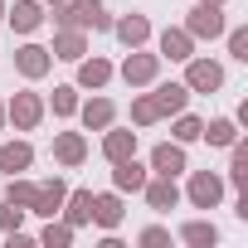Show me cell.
<instances>
[{
  "mask_svg": "<svg viewBox=\"0 0 248 248\" xmlns=\"http://www.w3.org/2000/svg\"><path fill=\"white\" fill-rule=\"evenodd\" d=\"M63 224H73V229H83V224H93V190H68V200H63Z\"/></svg>",
  "mask_w": 248,
  "mask_h": 248,
  "instance_id": "22",
  "label": "cell"
},
{
  "mask_svg": "<svg viewBox=\"0 0 248 248\" xmlns=\"http://www.w3.org/2000/svg\"><path fill=\"white\" fill-rule=\"evenodd\" d=\"M73 233H78L73 224H59V219H49V224H44V233H39V243H49V248H68V243H73Z\"/></svg>",
  "mask_w": 248,
  "mask_h": 248,
  "instance_id": "31",
  "label": "cell"
},
{
  "mask_svg": "<svg viewBox=\"0 0 248 248\" xmlns=\"http://www.w3.org/2000/svg\"><path fill=\"white\" fill-rule=\"evenodd\" d=\"M10 127V122H5V97H0V132H5Z\"/></svg>",
  "mask_w": 248,
  "mask_h": 248,
  "instance_id": "35",
  "label": "cell"
},
{
  "mask_svg": "<svg viewBox=\"0 0 248 248\" xmlns=\"http://www.w3.org/2000/svg\"><path fill=\"white\" fill-rule=\"evenodd\" d=\"M5 20L15 25V34H34L49 15H44V0H15V5H5Z\"/></svg>",
  "mask_w": 248,
  "mask_h": 248,
  "instance_id": "12",
  "label": "cell"
},
{
  "mask_svg": "<svg viewBox=\"0 0 248 248\" xmlns=\"http://www.w3.org/2000/svg\"><path fill=\"white\" fill-rule=\"evenodd\" d=\"M224 39H229V59L248 63V25H238V30H224Z\"/></svg>",
  "mask_w": 248,
  "mask_h": 248,
  "instance_id": "32",
  "label": "cell"
},
{
  "mask_svg": "<svg viewBox=\"0 0 248 248\" xmlns=\"http://www.w3.org/2000/svg\"><path fill=\"white\" fill-rule=\"evenodd\" d=\"M156 122H161V107H156V97H151V93L132 97V127H156Z\"/></svg>",
  "mask_w": 248,
  "mask_h": 248,
  "instance_id": "29",
  "label": "cell"
},
{
  "mask_svg": "<svg viewBox=\"0 0 248 248\" xmlns=\"http://www.w3.org/2000/svg\"><path fill=\"white\" fill-rule=\"evenodd\" d=\"M137 243H146V248H161V243H170V229H161V224H146V229L137 233Z\"/></svg>",
  "mask_w": 248,
  "mask_h": 248,
  "instance_id": "34",
  "label": "cell"
},
{
  "mask_svg": "<svg viewBox=\"0 0 248 248\" xmlns=\"http://www.w3.org/2000/svg\"><path fill=\"white\" fill-rule=\"evenodd\" d=\"M5 122H10L15 132H34L39 122H44V97L39 93H15L5 102Z\"/></svg>",
  "mask_w": 248,
  "mask_h": 248,
  "instance_id": "2",
  "label": "cell"
},
{
  "mask_svg": "<svg viewBox=\"0 0 248 248\" xmlns=\"http://www.w3.org/2000/svg\"><path fill=\"white\" fill-rule=\"evenodd\" d=\"M112 34L122 39V49H146V39H151V20L146 15H122V20H112Z\"/></svg>",
  "mask_w": 248,
  "mask_h": 248,
  "instance_id": "10",
  "label": "cell"
},
{
  "mask_svg": "<svg viewBox=\"0 0 248 248\" xmlns=\"http://www.w3.org/2000/svg\"><path fill=\"white\" fill-rule=\"evenodd\" d=\"M185 88H190V93H219V88H224V63L190 54V59H185Z\"/></svg>",
  "mask_w": 248,
  "mask_h": 248,
  "instance_id": "4",
  "label": "cell"
},
{
  "mask_svg": "<svg viewBox=\"0 0 248 248\" xmlns=\"http://www.w3.org/2000/svg\"><path fill=\"white\" fill-rule=\"evenodd\" d=\"M54 161L68 166V170H78V166L88 161V137H83V132H59V137H54Z\"/></svg>",
  "mask_w": 248,
  "mask_h": 248,
  "instance_id": "13",
  "label": "cell"
},
{
  "mask_svg": "<svg viewBox=\"0 0 248 248\" xmlns=\"http://www.w3.org/2000/svg\"><path fill=\"white\" fill-rule=\"evenodd\" d=\"M180 170H185V146L180 141L151 146V175H180Z\"/></svg>",
  "mask_w": 248,
  "mask_h": 248,
  "instance_id": "18",
  "label": "cell"
},
{
  "mask_svg": "<svg viewBox=\"0 0 248 248\" xmlns=\"http://www.w3.org/2000/svg\"><path fill=\"white\" fill-rule=\"evenodd\" d=\"M34 166V146L30 141H5L0 146V175H20Z\"/></svg>",
  "mask_w": 248,
  "mask_h": 248,
  "instance_id": "21",
  "label": "cell"
},
{
  "mask_svg": "<svg viewBox=\"0 0 248 248\" xmlns=\"http://www.w3.org/2000/svg\"><path fill=\"white\" fill-rule=\"evenodd\" d=\"M20 224H25V209L10 204V200H0V233H15Z\"/></svg>",
  "mask_w": 248,
  "mask_h": 248,
  "instance_id": "33",
  "label": "cell"
},
{
  "mask_svg": "<svg viewBox=\"0 0 248 248\" xmlns=\"http://www.w3.org/2000/svg\"><path fill=\"white\" fill-rule=\"evenodd\" d=\"M185 30H190V39L200 44V39H219L229 25H224V5H195L190 15H185Z\"/></svg>",
  "mask_w": 248,
  "mask_h": 248,
  "instance_id": "5",
  "label": "cell"
},
{
  "mask_svg": "<svg viewBox=\"0 0 248 248\" xmlns=\"http://www.w3.org/2000/svg\"><path fill=\"white\" fill-rule=\"evenodd\" d=\"M49 54H54V59H63V63H78V59L88 54V30H59Z\"/></svg>",
  "mask_w": 248,
  "mask_h": 248,
  "instance_id": "20",
  "label": "cell"
},
{
  "mask_svg": "<svg viewBox=\"0 0 248 248\" xmlns=\"http://www.w3.org/2000/svg\"><path fill=\"white\" fill-rule=\"evenodd\" d=\"M44 5H63V0H44Z\"/></svg>",
  "mask_w": 248,
  "mask_h": 248,
  "instance_id": "38",
  "label": "cell"
},
{
  "mask_svg": "<svg viewBox=\"0 0 248 248\" xmlns=\"http://www.w3.org/2000/svg\"><path fill=\"white\" fill-rule=\"evenodd\" d=\"M200 132H204V122H200L195 112H175V127H170V137H175L180 146H190V141H200Z\"/></svg>",
  "mask_w": 248,
  "mask_h": 248,
  "instance_id": "28",
  "label": "cell"
},
{
  "mask_svg": "<svg viewBox=\"0 0 248 248\" xmlns=\"http://www.w3.org/2000/svg\"><path fill=\"white\" fill-rule=\"evenodd\" d=\"M156 49H161V59L185 63V59L195 54V39H190V30H185V25H170V30H161V34H156Z\"/></svg>",
  "mask_w": 248,
  "mask_h": 248,
  "instance_id": "8",
  "label": "cell"
},
{
  "mask_svg": "<svg viewBox=\"0 0 248 248\" xmlns=\"http://www.w3.org/2000/svg\"><path fill=\"white\" fill-rule=\"evenodd\" d=\"M15 68H20V78L39 83V78L54 68V54H49L44 44H20V49H15Z\"/></svg>",
  "mask_w": 248,
  "mask_h": 248,
  "instance_id": "7",
  "label": "cell"
},
{
  "mask_svg": "<svg viewBox=\"0 0 248 248\" xmlns=\"http://www.w3.org/2000/svg\"><path fill=\"white\" fill-rule=\"evenodd\" d=\"M141 195H146V204H151V209H161V214L180 204V185H175V175H146Z\"/></svg>",
  "mask_w": 248,
  "mask_h": 248,
  "instance_id": "9",
  "label": "cell"
},
{
  "mask_svg": "<svg viewBox=\"0 0 248 248\" xmlns=\"http://www.w3.org/2000/svg\"><path fill=\"white\" fill-rule=\"evenodd\" d=\"M200 5H229V0H200Z\"/></svg>",
  "mask_w": 248,
  "mask_h": 248,
  "instance_id": "36",
  "label": "cell"
},
{
  "mask_svg": "<svg viewBox=\"0 0 248 248\" xmlns=\"http://www.w3.org/2000/svg\"><path fill=\"white\" fill-rule=\"evenodd\" d=\"M185 195H190L195 209H214V204L224 200V175H214V170H190Z\"/></svg>",
  "mask_w": 248,
  "mask_h": 248,
  "instance_id": "6",
  "label": "cell"
},
{
  "mask_svg": "<svg viewBox=\"0 0 248 248\" xmlns=\"http://www.w3.org/2000/svg\"><path fill=\"white\" fill-rule=\"evenodd\" d=\"M229 185L233 190H248V146L243 141L229 146Z\"/></svg>",
  "mask_w": 248,
  "mask_h": 248,
  "instance_id": "26",
  "label": "cell"
},
{
  "mask_svg": "<svg viewBox=\"0 0 248 248\" xmlns=\"http://www.w3.org/2000/svg\"><path fill=\"white\" fill-rule=\"evenodd\" d=\"M200 137H204L209 146H224V151H229V146L238 141V122H233V117H214V122H204Z\"/></svg>",
  "mask_w": 248,
  "mask_h": 248,
  "instance_id": "25",
  "label": "cell"
},
{
  "mask_svg": "<svg viewBox=\"0 0 248 248\" xmlns=\"http://www.w3.org/2000/svg\"><path fill=\"white\" fill-rule=\"evenodd\" d=\"M49 107H54V117H73L78 112V83H59L54 97H49Z\"/></svg>",
  "mask_w": 248,
  "mask_h": 248,
  "instance_id": "30",
  "label": "cell"
},
{
  "mask_svg": "<svg viewBox=\"0 0 248 248\" xmlns=\"http://www.w3.org/2000/svg\"><path fill=\"white\" fill-rule=\"evenodd\" d=\"M151 97H156L161 117H175V112H185V102H190V88H185V83H161Z\"/></svg>",
  "mask_w": 248,
  "mask_h": 248,
  "instance_id": "23",
  "label": "cell"
},
{
  "mask_svg": "<svg viewBox=\"0 0 248 248\" xmlns=\"http://www.w3.org/2000/svg\"><path fill=\"white\" fill-rule=\"evenodd\" d=\"M0 25H5V0H0Z\"/></svg>",
  "mask_w": 248,
  "mask_h": 248,
  "instance_id": "37",
  "label": "cell"
},
{
  "mask_svg": "<svg viewBox=\"0 0 248 248\" xmlns=\"http://www.w3.org/2000/svg\"><path fill=\"white\" fill-rule=\"evenodd\" d=\"M122 78H127V88H151L161 78V54L127 49V59H122Z\"/></svg>",
  "mask_w": 248,
  "mask_h": 248,
  "instance_id": "3",
  "label": "cell"
},
{
  "mask_svg": "<svg viewBox=\"0 0 248 248\" xmlns=\"http://www.w3.org/2000/svg\"><path fill=\"white\" fill-rule=\"evenodd\" d=\"M127 209H122V190H107V195H93V224L97 229H122Z\"/></svg>",
  "mask_w": 248,
  "mask_h": 248,
  "instance_id": "15",
  "label": "cell"
},
{
  "mask_svg": "<svg viewBox=\"0 0 248 248\" xmlns=\"http://www.w3.org/2000/svg\"><path fill=\"white\" fill-rule=\"evenodd\" d=\"M102 156H107V161H127V156H137V132L112 122V127L102 132Z\"/></svg>",
  "mask_w": 248,
  "mask_h": 248,
  "instance_id": "16",
  "label": "cell"
},
{
  "mask_svg": "<svg viewBox=\"0 0 248 248\" xmlns=\"http://www.w3.org/2000/svg\"><path fill=\"white\" fill-rule=\"evenodd\" d=\"M59 30H112V15L102 10V0H63V5H54L49 15Z\"/></svg>",
  "mask_w": 248,
  "mask_h": 248,
  "instance_id": "1",
  "label": "cell"
},
{
  "mask_svg": "<svg viewBox=\"0 0 248 248\" xmlns=\"http://www.w3.org/2000/svg\"><path fill=\"white\" fill-rule=\"evenodd\" d=\"M78 117H83L88 132H107L117 122V102L112 97H88V102H78Z\"/></svg>",
  "mask_w": 248,
  "mask_h": 248,
  "instance_id": "14",
  "label": "cell"
},
{
  "mask_svg": "<svg viewBox=\"0 0 248 248\" xmlns=\"http://www.w3.org/2000/svg\"><path fill=\"white\" fill-rule=\"evenodd\" d=\"M146 175H151V170H146L137 156H127V161H112V190H122V195H141Z\"/></svg>",
  "mask_w": 248,
  "mask_h": 248,
  "instance_id": "11",
  "label": "cell"
},
{
  "mask_svg": "<svg viewBox=\"0 0 248 248\" xmlns=\"http://www.w3.org/2000/svg\"><path fill=\"white\" fill-rule=\"evenodd\" d=\"M180 243H190V248H214V243H219V229H214L209 219H190V224H180Z\"/></svg>",
  "mask_w": 248,
  "mask_h": 248,
  "instance_id": "24",
  "label": "cell"
},
{
  "mask_svg": "<svg viewBox=\"0 0 248 248\" xmlns=\"http://www.w3.org/2000/svg\"><path fill=\"white\" fill-rule=\"evenodd\" d=\"M63 200H68V185H63L59 175H54V180H44V185H39V195H34V209H30V214H44V219H59Z\"/></svg>",
  "mask_w": 248,
  "mask_h": 248,
  "instance_id": "19",
  "label": "cell"
},
{
  "mask_svg": "<svg viewBox=\"0 0 248 248\" xmlns=\"http://www.w3.org/2000/svg\"><path fill=\"white\" fill-rule=\"evenodd\" d=\"M34 195H39V185H34V180L10 175V185H5V200H10V204H20V209L30 214V209H34Z\"/></svg>",
  "mask_w": 248,
  "mask_h": 248,
  "instance_id": "27",
  "label": "cell"
},
{
  "mask_svg": "<svg viewBox=\"0 0 248 248\" xmlns=\"http://www.w3.org/2000/svg\"><path fill=\"white\" fill-rule=\"evenodd\" d=\"M112 73H117V68H112L107 59H97V54H93V59H88V54L78 59V88H93V93H102V88L112 83Z\"/></svg>",
  "mask_w": 248,
  "mask_h": 248,
  "instance_id": "17",
  "label": "cell"
}]
</instances>
